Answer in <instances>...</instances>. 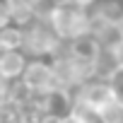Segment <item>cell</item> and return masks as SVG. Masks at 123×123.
Returning <instances> with one entry per match:
<instances>
[{"mask_svg": "<svg viewBox=\"0 0 123 123\" xmlns=\"http://www.w3.org/2000/svg\"><path fill=\"white\" fill-rule=\"evenodd\" d=\"M60 43H70L85 36H92V12L73 5L70 0H58L51 15L43 19Z\"/></svg>", "mask_w": 123, "mask_h": 123, "instance_id": "obj_1", "label": "cell"}, {"mask_svg": "<svg viewBox=\"0 0 123 123\" xmlns=\"http://www.w3.org/2000/svg\"><path fill=\"white\" fill-rule=\"evenodd\" d=\"M63 46L58 36L51 31V27L43 19H34L31 24L24 27V46L22 51L29 58H53L58 48Z\"/></svg>", "mask_w": 123, "mask_h": 123, "instance_id": "obj_2", "label": "cell"}, {"mask_svg": "<svg viewBox=\"0 0 123 123\" xmlns=\"http://www.w3.org/2000/svg\"><path fill=\"white\" fill-rule=\"evenodd\" d=\"M17 82L31 94H46L58 87L55 73H53V65L48 58H29V63Z\"/></svg>", "mask_w": 123, "mask_h": 123, "instance_id": "obj_3", "label": "cell"}, {"mask_svg": "<svg viewBox=\"0 0 123 123\" xmlns=\"http://www.w3.org/2000/svg\"><path fill=\"white\" fill-rule=\"evenodd\" d=\"M113 99H116V92H113L111 82H109V80H101V77H89V80H85V82L73 92V101H77V104L92 109L94 113H97L101 106H106L109 101H113Z\"/></svg>", "mask_w": 123, "mask_h": 123, "instance_id": "obj_4", "label": "cell"}, {"mask_svg": "<svg viewBox=\"0 0 123 123\" xmlns=\"http://www.w3.org/2000/svg\"><path fill=\"white\" fill-rule=\"evenodd\" d=\"M29 63L24 51H0V77L5 82H17Z\"/></svg>", "mask_w": 123, "mask_h": 123, "instance_id": "obj_5", "label": "cell"}, {"mask_svg": "<svg viewBox=\"0 0 123 123\" xmlns=\"http://www.w3.org/2000/svg\"><path fill=\"white\" fill-rule=\"evenodd\" d=\"M5 5H7V10H10L12 24H17V27H27V24H31V22L36 19L34 7H31L29 0H5Z\"/></svg>", "mask_w": 123, "mask_h": 123, "instance_id": "obj_6", "label": "cell"}, {"mask_svg": "<svg viewBox=\"0 0 123 123\" xmlns=\"http://www.w3.org/2000/svg\"><path fill=\"white\" fill-rule=\"evenodd\" d=\"M24 46V27L10 24L0 29V51H22Z\"/></svg>", "mask_w": 123, "mask_h": 123, "instance_id": "obj_7", "label": "cell"}, {"mask_svg": "<svg viewBox=\"0 0 123 123\" xmlns=\"http://www.w3.org/2000/svg\"><path fill=\"white\" fill-rule=\"evenodd\" d=\"M97 121L99 123H123V99H113L106 106H101L97 111Z\"/></svg>", "mask_w": 123, "mask_h": 123, "instance_id": "obj_8", "label": "cell"}, {"mask_svg": "<svg viewBox=\"0 0 123 123\" xmlns=\"http://www.w3.org/2000/svg\"><path fill=\"white\" fill-rule=\"evenodd\" d=\"M12 24V17H10V10L5 5V0H0V29H5Z\"/></svg>", "mask_w": 123, "mask_h": 123, "instance_id": "obj_9", "label": "cell"}, {"mask_svg": "<svg viewBox=\"0 0 123 123\" xmlns=\"http://www.w3.org/2000/svg\"><path fill=\"white\" fill-rule=\"evenodd\" d=\"M36 123H60V116L58 113H39Z\"/></svg>", "mask_w": 123, "mask_h": 123, "instance_id": "obj_10", "label": "cell"}, {"mask_svg": "<svg viewBox=\"0 0 123 123\" xmlns=\"http://www.w3.org/2000/svg\"><path fill=\"white\" fill-rule=\"evenodd\" d=\"M113 31H116V36H118V41L123 43V12L118 15V19L113 22Z\"/></svg>", "mask_w": 123, "mask_h": 123, "instance_id": "obj_11", "label": "cell"}, {"mask_svg": "<svg viewBox=\"0 0 123 123\" xmlns=\"http://www.w3.org/2000/svg\"><path fill=\"white\" fill-rule=\"evenodd\" d=\"M73 5H77V7H85V10H92L97 3H101V0H70Z\"/></svg>", "mask_w": 123, "mask_h": 123, "instance_id": "obj_12", "label": "cell"}, {"mask_svg": "<svg viewBox=\"0 0 123 123\" xmlns=\"http://www.w3.org/2000/svg\"><path fill=\"white\" fill-rule=\"evenodd\" d=\"M0 123H7V121H5V118H3V116H0Z\"/></svg>", "mask_w": 123, "mask_h": 123, "instance_id": "obj_13", "label": "cell"}, {"mask_svg": "<svg viewBox=\"0 0 123 123\" xmlns=\"http://www.w3.org/2000/svg\"><path fill=\"white\" fill-rule=\"evenodd\" d=\"M0 106H3V99H0Z\"/></svg>", "mask_w": 123, "mask_h": 123, "instance_id": "obj_14", "label": "cell"}]
</instances>
